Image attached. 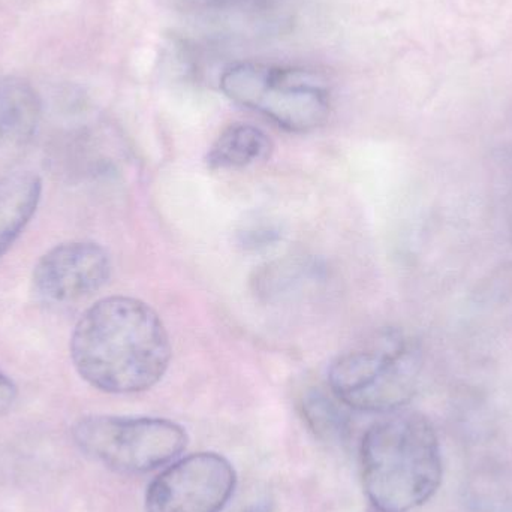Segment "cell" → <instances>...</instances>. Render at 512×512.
<instances>
[{"instance_id": "4", "label": "cell", "mask_w": 512, "mask_h": 512, "mask_svg": "<svg viewBox=\"0 0 512 512\" xmlns=\"http://www.w3.org/2000/svg\"><path fill=\"white\" fill-rule=\"evenodd\" d=\"M219 84L231 101L289 132L315 131L330 116V87L310 69L242 62L225 69Z\"/></svg>"}, {"instance_id": "9", "label": "cell", "mask_w": 512, "mask_h": 512, "mask_svg": "<svg viewBox=\"0 0 512 512\" xmlns=\"http://www.w3.org/2000/svg\"><path fill=\"white\" fill-rule=\"evenodd\" d=\"M42 195V180L32 171L0 179V258L32 221Z\"/></svg>"}, {"instance_id": "12", "label": "cell", "mask_w": 512, "mask_h": 512, "mask_svg": "<svg viewBox=\"0 0 512 512\" xmlns=\"http://www.w3.org/2000/svg\"><path fill=\"white\" fill-rule=\"evenodd\" d=\"M17 399V387L14 382L0 372V414L8 411Z\"/></svg>"}, {"instance_id": "10", "label": "cell", "mask_w": 512, "mask_h": 512, "mask_svg": "<svg viewBox=\"0 0 512 512\" xmlns=\"http://www.w3.org/2000/svg\"><path fill=\"white\" fill-rule=\"evenodd\" d=\"M273 141L262 129L249 123H234L222 131L207 153L212 170H240L267 161Z\"/></svg>"}, {"instance_id": "5", "label": "cell", "mask_w": 512, "mask_h": 512, "mask_svg": "<svg viewBox=\"0 0 512 512\" xmlns=\"http://www.w3.org/2000/svg\"><path fill=\"white\" fill-rule=\"evenodd\" d=\"M86 456L120 474H147L174 462L188 447V433L165 418L92 415L74 427Z\"/></svg>"}, {"instance_id": "6", "label": "cell", "mask_w": 512, "mask_h": 512, "mask_svg": "<svg viewBox=\"0 0 512 512\" xmlns=\"http://www.w3.org/2000/svg\"><path fill=\"white\" fill-rule=\"evenodd\" d=\"M237 475L230 460L195 453L176 460L147 487V512H222L233 498Z\"/></svg>"}, {"instance_id": "11", "label": "cell", "mask_w": 512, "mask_h": 512, "mask_svg": "<svg viewBox=\"0 0 512 512\" xmlns=\"http://www.w3.org/2000/svg\"><path fill=\"white\" fill-rule=\"evenodd\" d=\"M304 417L313 429L322 433L337 432L342 427V414L322 393H312L304 399Z\"/></svg>"}, {"instance_id": "2", "label": "cell", "mask_w": 512, "mask_h": 512, "mask_svg": "<svg viewBox=\"0 0 512 512\" xmlns=\"http://www.w3.org/2000/svg\"><path fill=\"white\" fill-rule=\"evenodd\" d=\"M361 480L379 512H409L426 504L442 481V454L432 423L402 412L373 424L361 442Z\"/></svg>"}, {"instance_id": "13", "label": "cell", "mask_w": 512, "mask_h": 512, "mask_svg": "<svg viewBox=\"0 0 512 512\" xmlns=\"http://www.w3.org/2000/svg\"><path fill=\"white\" fill-rule=\"evenodd\" d=\"M183 2L191 8L200 9V11H216V9L231 5L233 0H183Z\"/></svg>"}, {"instance_id": "8", "label": "cell", "mask_w": 512, "mask_h": 512, "mask_svg": "<svg viewBox=\"0 0 512 512\" xmlns=\"http://www.w3.org/2000/svg\"><path fill=\"white\" fill-rule=\"evenodd\" d=\"M41 120L42 99L35 87L23 78H0V146H26Z\"/></svg>"}, {"instance_id": "1", "label": "cell", "mask_w": 512, "mask_h": 512, "mask_svg": "<svg viewBox=\"0 0 512 512\" xmlns=\"http://www.w3.org/2000/svg\"><path fill=\"white\" fill-rule=\"evenodd\" d=\"M78 375L98 390L134 394L155 387L171 361V342L158 313L138 298L96 301L72 331Z\"/></svg>"}, {"instance_id": "7", "label": "cell", "mask_w": 512, "mask_h": 512, "mask_svg": "<svg viewBox=\"0 0 512 512\" xmlns=\"http://www.w3.org/2000/svg\"><path fill=\"white\" fill-rule=\"evenodd\" d=\"M110 274V256L101 245L69 242L39 259L33 270V285L44 300L68 304L98 292Z\"/></svg>"}, {"instance_id": "3", "label": "cell", "mask_w": 512, "mask_h": 512, "mask_svg": "<svg viewBox=\"0 0 512 512\" xmlns=\"http://www.w3.org/2000/svg\"><path fill=\"white\" fill-rule=\"evenodd\" d=\"M423 357L417 340L384 328L340 354L328 370L331 393L361 412H394L417 393Z\"/></svg>"}]
</instances>
